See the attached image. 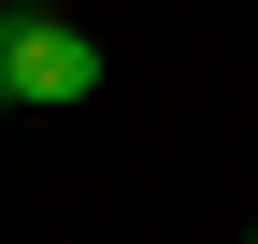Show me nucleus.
Instances as JSON below:
<instances>
[{
	"label": "nucleus",
	"instance_id": "nucleus-1",
	"mask_svg": "<svg viewBox=\"0 0 258 244\" xmlns=\"http://www.w3.org/2000/svg\"><path fill=\"white\" fill-rule=\"evenodd\" d=\"M101 72H115V57H101V29H86V15H29V0L0 15V86H15L29 115L101 101Z\"/></svg>",
	"mask_w": 258,
	"mask_h": 244
},
{
	"label": "nucleus",
	"instance_id": "nucleus-2",
	"mask_svg": "<svg viewBox=\"0 0 258 244\" xmlns=\"http://www.w3.org/2000/svg\"><path fill=\"white\" fill-rule=\"evenodd\" d=\"M0 115H15V86H0Z\"/></svg>",
	"mask_w": 258,
	"mask_h": 244
}]
</instances>
